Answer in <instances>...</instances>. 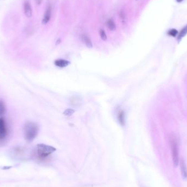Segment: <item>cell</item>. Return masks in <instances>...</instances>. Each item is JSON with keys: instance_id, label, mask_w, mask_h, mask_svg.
I'll list each match as a JSON object with an SVG mask.
<instances>
[{"instance_id": "obj_1", "label": "cell", "mask_w": 187, "mask_h": 187, "mask_svg": "<svg viewBox=\"0 0 187 187\" xmlns=\"http://www.w3.org/2000/svg\"><path fill=\"white\" fill-rule=\"evenodd\" d=\"M39 128L37 125L34 122H28L24 128V138L27 141L31 142L37 136Z\"/></svg>"}, {"instance_id": "obj_2", "label": "cell", "mask_w": 187, "mask_h": 187, "mask_svg": "<svg viewBox=\"0 0 187 187\" xmlns=\"http://www.w3.org/2000/svg\"><path fill=\"white\" fill-rule=\"evenodd\" d=\"M56 149L53 147L45 144H38L36 148V154L39 159L43 160L47 158Z\"/></svg>"}, {"instance_id": "obj_3", "label": "cell", "mask_w": 187, "mask_h": 187, "mask_svg": "<svg viewBox=\"0 0 187 187\" xmlns=\"http://www.w3.org/2000/svg\"><path fill=\"white\" fill-rule=\"evenodd\" d=\"M170 145L172 152V157L174 166L177 167L179 164L178 156V146L177 141L174 137H171L170 139Z\"/></svg>"}, {"instance_id": "obj_4", "label": "cell", "mask_w": 187, "mask_h": 187, "mask_svg": "<svg viewBox=\"0 0 187 187\" xmlns=\"http://www.w3.org/2000/svg\"><path fill=\"white\" fill-rule=\"evenodd\" d=\"M23 10L25 15L27 18H30L32 15V9L29 0H24L23 3Z\"/></svg>"}, {"instance_id": "obj_5", "label": "cell", "mask_w": 187, "mask_h": 187, "mask_svg": "<svg viewBox=\"0 0 187 187\" xmlns=\"http://www.w3.org/2000/svg\"><path fill=\"white\" fill-rule=\"evenodd\" d=\"M7 134V129L5 120L3 118H0V140L4 139Z\"/></svg>"}, {"instance_id": "obj_6", "label": "cell", "mask_w": 187, "mask_h": 187, "mask_svg": "<svg viewBox=\"0 0 187 187\" xmlns=\"http://www.w3.org/2000/svg\"><path fill=\"white\" fill-rule=\"evenodd\" d=\"M51 4H48L47 8H46V10L45 11L44 13L43 18L42 19V24L43 25H46L48 24L49 21L51 20Z\"/></svg>"}, {"instance_id": "obj_7", "label": "cell", "mask_w": 187, "mask_h": 187, "mask_svg": "<svg viewBox=\"0 0 187 187\" xmlns=\"http://www.w3.org/2000/svg\"><path fill=\"white\" fill-rule=\"evenodd\" d=\"M180 168L182 179L184 180H187V168L183 159L180 160Z\"/></svg>"}, {"instance_id": "obj_8", "label": "cell", "mask_w": 187, "mask_h": 187, "mask_svg": "<svg viewBox=\"0 0 187 187\" xmlns=\"http://www.w3.org/2000/svg\"><path fill=\"white\" fill-rule=\"evenodd\" d=\"M54 64L57 67L64 68L70 64V62L64 59H58L55 61Z\"/></svg>"}, {"instance_id": "obj_9", "label": "cell", "mask_w": 187, "mask_h": 187, "mask_svg": "<svg viewBox=\"0 0 187 187\" xmlns=\"http://www.w3.org/2000/svg\"><path fill=\"white\" fill-rule=\"evenodd\" d=\"M118 120L119 121V124L122 125L124 126L125 124V113L124 111H121L118 114Z\"/></svg>"}, {"instance_id": "obj_10", "label": "cell", "mask_w": 187, "mask_h": 187, "mask_svg": "<svg viewBox=\"0 0 187 187\" xmlns=\"http://www.w3.org/2000/svg\"><path fill=\"white\" fill-rule=\"evenodd\" d=\"M187 34V24L184 26L181 30L178 32V34L177 36V40L178 41H180Z\"/></svg>"}, {"instance_id": "obj_11", "label": "cell", "mask_w": 187, "mask_h": 187, "mask_svg": "<svg viewBox=\"0 0 187 187\" xmlns=\"http://www.w3.org/2000/svg\"><path fill=\"white\" fill-rule=\"evenodd\" d=\"M82 38L83 42L84 43V44L86 45V46L88 48H91L92 47V41L88 36L84 34L82 36Z\"/></svg>"}, {"instance_id": "obj_12", "label": "cell", "mask_w": 187, "mask_h": 187, "mask_svg": "<svg viewBox=\"0 0 187 187\" xmlns=\"http://www.w3.org/2000/svg\"><path fill=\"white\" fill-rule=\"evenodd\" d=\"M107 26L109 29V30L111 31H114L116 29V25L112 19H109L107 22Z\"/></svg>"}, {"instance_id": "obj_13", "label": "cell", "mask_w": 187, "mask_h": 187, "mask_svg": "<svg viewBox=\"0 0 187 187\" xmlns=\"http://www.w3.org/2000/svg\"><path fill=\"white\" fill-rule=\"evenodd\" d=\"M167 34H168L169 36H171V37H175L178 36V31L175 29H171L167 31Z\"/></svg>"}, {"instance_id": "obj_14", "label": "cell", "mask_w": 187, "mask_h": 187, "mask_svg": "<svg viewBox=\"0 0 187 187\" xmlns=\"http://www.w3.org/2000/svg\"><path fill=\"white\" fill-rule=\"evenodd\" d=\"M6 111V106L4 101L0 100V116H3Z\"/></svg>"}, {"instance_id": "obj_15", "label": "cell", "mask_w": 187, "mask_h": 187, "mask_svg": "<svg viewBox=\"0 0 187 187\" xmlns=\"http://www.w3.org/2000/svg\"><path fill=\"white\" fill-rule=\"evenodd\" d=\"M74 112H75V111L73 109H66L64 111V112L63 113V114L65 116H71L74 113Z\"/></svg>"}, {"instance_id": "obj_16", "label": "cell", "mask_w": 187, "mask_h": 187, "mask_svg": "<svg viewBox=\"0 0 187 187\" xmlns=\"http://www.w3.org/2000/svg\"><path fill=\"white\" fill-rule=\"evenodd\" d=\"M100 37H101V39H102L103 41H106L107 40V36L106 35V34L105 31L101 29L100 30Z\"/></svg>"}, {"instance_id": "obj_17", "label": "cell", "mask_w": 187, "mask_h": 187, "mask_svg": "<svg viewBox=\"0 0 187 187\" xmlns=\"http://www.w3.org/2000/svg\"><path fill=\"white\" fill-rule=\"evenodd\" d=\"M120 19H121V20L122 21V22H124V21H125V14L124 13V12H122V10L120 12Z\"/></svg>"}, {"instance_id": "obj_18", "label": "cell", "mask_w": 187, "mask_h": 187, "mask_svg": "<svg viewBox=\"0 0 187 187\" xmlns=\"http://www.w3.org/2000/svg\"><path fill=\"white\" fill-rule=\"evenodd\" d=\"M35 2L38 5H40L42 2V0H35Z\"/></svg>"}, {"instance_id": "obj_19", "label": "cell", "mask_w": 187, "mask_h": 187, "mask_svg": "<svg viewBox=\"0 0 187 187\" xmlns=\"http://www.w3.org/2000/svg\"><path fill=\"white\" fill-rule=\"evenodd\" d=\"M11 168V166L10 167H4L3 168V169H4V170H6V169H10Z\"/></svg>"}, {"instance_id": "obj_20", "label": "cell", "mask_w": 187, "mask_h": 187, "mask_svg": "<svg viewBox=\"0 0 187 187\" xmlns=\"http://www.w3.org/2000/svg\"><path fill=\"white\" fill-rule=\"evenodd\" d=\"M178 3H181L184 0H176Z\"/></svg>"}, {"instance_id": "obj_21", "label": "cell", "mask_w": 187, "mask_h": 187, "mask_svg": "<svg viewBox=\"0 0 187 187\" xmlns=\"http://www.w3.org/2000/svg\"><path fill=\"white\" fill-rule=\"evenodd\" d=\"M136 1H137V0H136Z\"/></svg>"}]
</instances>
